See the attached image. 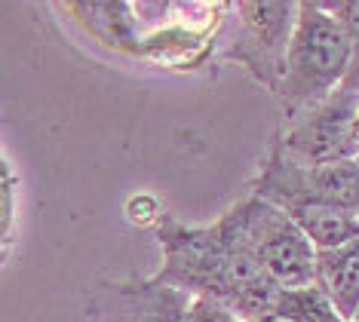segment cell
Returning <instances> with one entry per match:
<instances>
[{
    "instance_id": "3957f363",
    "label": "cell",
    "mask_w": 359,
    "mask_h": 322,
    "mask_svg": "<svg viewBox=\"0 0 359 322\" xmlns=\"http://www.w3.org/2000/svg\"><path fill=\"white\" fill-rule=\"evenodd\" d=\"M243 234L249 236L261 267L280 288H310L316 286V249L301 234V227L273 203L249 196L233 206Z\"/></svg>"
},
{
    "instance_id": "5b68a950",
    "label": "cell",
    "mask_w": 359,
    "mask_h": 322,
    "mask_svg": "<svg viewBox=\"0 0 359 322\" xmlns=\"http://www.w3.org/2000/svg\"><path fill=\"white\" fill-rule=\"evenodd\" d=\"M359 111V93L344 89L332 93L320 105H310V111L301 117L285 135L289 160L298 166H323L334 160H356L359 142L353 135V120Z\"/></svg>"
},
{
    "instance_id": "9c48e42d",
    "label": "cell",
    "mask_w": 359,
    "mask_h": 322,
    "mask_svg": "<svg viewBox=\"0 0 359 322\" xmlns=\"http://www.w3.org/2000/svg\"><path fill=\"white\" fill-rule=\"evenodd\" d=\"M252 322H344L316 286L283 288L276 304Z\"/></svg>"
},
{
    "instance_id": "8fae6325",
    "label": "cell",
    "mask_w": 359,
    "mask_h": 322,
    "mask_svg": "<svg viewBox=\"0 0 359 322\" xmlns=\"http://www.w3.org/2000/svg\"><path fill=\"white\" fill-rule=\"evenodd\" d=\"M298 6H304V10H320L325 15H334V19H341L344 10L350 6V0H298Z\"/></svg>"
},
{
    "instance_id": "8992f818",
    "label": "cell",
    "mask_w": 359,
    "mask_h": 322,
    "mask_svg": "<svg viewBox=\"0 0 359 322\" xmlns=\"http://www.w3.org/2000/svg\"><path fill=\"white\" fill-rule=\"evenodd\" d=\"M191 295L157 283L117 286L99 292L95 313L104 322H184Z\"/></svg>"
},
{
    "instance_id": "30bf717a",
    "label": "cell",
    "mask_w": 359,
    "mask_h": 322,
    "mask_svg": "<svg viewBox=\"0 0 359 322\" xmlns=\"http://www.w3.org/2000/svg\"><path fill=\"white\" fill-rule=\"evenodd\" d=\"M184 322H246V319L236 316V313L231 307H224L222 301L197 295V298H191V304H187Z\"/></svg>"
},
{
    "instance_id": "6da1fadb",
    "label": "cell",
    "mask_w": 359,
    "mask_h": 322,
    "mask_svg": "<svg viewBox=\"0 0 359 322\" xmlns=\"http://www.w3.org/2000/svg\"><path fill=\"white\" fill-rule=\"evenodd\" d=\"M157 239L163 267L151 283L178 288L191 298H215L246 322L267 313L280 298L283 288L261 267L233 209L209 227H187L172 215H163Z\"/></svg>"
},
{
    "instance_id": "52a82bcc",
    "label": "cell",
    "mask_w": 359,
    "mask_h": 322,
    "mask_svg": "<svg viewBox=\"0 0 359 322\" xmlns=\"http://www.w3.org/2000/svg\"><path fill=\"white\" fill-rule=\"evenodd\" d=\"M316 288L344 322L359 316V236L338 249L316 252Z\"/></svg>"
},
{
    "instance_id": "4fadbf2b",
    "label": "cell",
    "mask_w": 359,
    "mask_h": 322,
    "mask_svg": "<svg viewBox=\"0 0 359 322\" xmlns=\"http://www.w3.org/2000/svg\"><path fill=\"white\" fill-rule=\"evenodd\" d=\"M341 22H344V28L350 31V37H359V0H350V6L341 15Z\"/></svg>"
},
{
    "instance_id": "277c9868",
    "label": "cell",
    "mask_w": 359,
    "mask_h": 322,
    "mask_svg": "<svg viewBox=\"0 0 359 322\" xmlns=\"http://www.w3.org/2000/svg\"><path fill=\"white\" fill-rule=\"evenodd\" d=\"M295 19L298 0H236V34L227 55L246 65L261 83L276 89Z\"/></svg>"
},
{
    "instance_id": "7c38bea8",
    "label": "cell",
    "mask_w": 359,
    "mask_h": 322,
    "mask_svg": "<svg viewBox=\"0 0 359 322\" xmlns=\"http://www.w3.org/2000/svg\"><path fill=\"white\" fill-rule=\"evenodd\" d=\"M10 203H13V172L4 156H0V206H10Z\"/></svg>"
},
{
    "instance_id": "7a4b0ae2",
    "label": "cell",
    "mask_w": 359,
    "mask_h": 322,
    "mask_svg": "<svg viewBox=\"0 0 359 322\" xmlns=\"http://www.w3.org/2000/svg\"><path fill=\"white\" fill-rule=\"evenodd\" d=\"M350 55H353V37L344 28V22L320 10L298 6L276 93L292 111L320 105L344 80Z\"/></svg>"
},
{
    "instance_id": "5bb4252c",
    "label": "cell",
    "mask_w": 359,
    "mask_h": 322,
    "mask_svg": "<svg viewBox=\"0 0 359 322\" xmlns=\"http://www.w3.org/2000/svg\"><path fill=\"white\" fill-rule=\"evenodd\" d=\"M353 135H356V142H359V111H356V120H353Z\"/></svg>"
},
{
    "instance_id": "ba28073f",
    "label": "cell",
    "mask_w": 359,
    "mask_h": 322,
    "mask_svg": "<svg viewBox=\"0 0 359 322\" xmlns=\"http://www.w3.org/2000/svg\"><path fill=\"white\" fill-rule=\"evenodd\" d=\"M283 212L301 227L316 252L338 249L359 236V212H347L329 203H298Z\"/></svg>"
}]
</instances>
